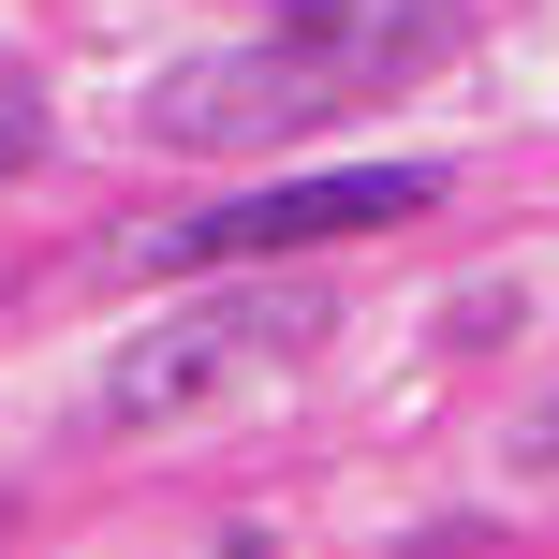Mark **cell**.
Returning <instances> with one entry per match:
<instances>
[{"instance_id": "cell-1", "label": "cell", "mask_w": 559, "mask_h": 559, "mask_svg": "<svg viewBox=\"0 0 559 559\" xmlns=\"http://www.w3.org/2000/svg\"><path fill=\"white\" fill-rule=\"evenodd\" d=\"M324 324H338V309L295 280V251H280V280L177 295L163 324H133V338H118V368H104V427L222 413V397H251V383H280V368H309V354H324Z\"/></svg>"}, {"instance_id": "cell-2", "label": "cell", "mask_w": 559, "mask_h": 559, "mask_svg": "<svg viewBox=\"0 0 559 559\" xmlns=\"http://www.w3.org/2000/svg\"><path fill=\"white\" fill-rule=\"evenodd\" d=\"M413 206H442V163H338V177H265V192L236 206H177V222L133 236V265H280V251H324V236H383L413 222Z\"/></svg>"}, {"instance_id": "cell-3", "label": "cell", "mask_w": 559, "mask_h": 559, "mask_svg": "<svg viewBox=\"0 0 559 559\" xmlns=\"http://www.w3.org/2000/svg\"><path fill=\"white\" fill-rule=\"evenodd\" d=\"M456 45H472V0H295V15L265 29V59H280L324 118L413 88L427 59H456Z\"/></svg>"}, {"instance_id": "cell-4", "label": "cell", "mask_w": 559, "mask_h": 559, "mask_svg": "<svg viewBox=\"0 0 559 559\" xmlns=\"http://www.w3.org/2000/svg\"><path fill=\"white\" fill-rule=\"evenodd\" d=\"M29 163H45V104L0 74V177H29Z\"/></svg>"}, {"instance_id": "cell-5", "label": "cell", "mask_w": 559, "mask_h": 559, "mask_svg": "<svg viewBox=\"0 0 559 559\" xmlns=\"http://www.w3.org/2000/svg\"><path fill=\"white\" fill-rule=\"evenodd\" d=\"M515 472H545V486H559V397H545L531 427H515Z\"/></svg>"}]
</instances>
